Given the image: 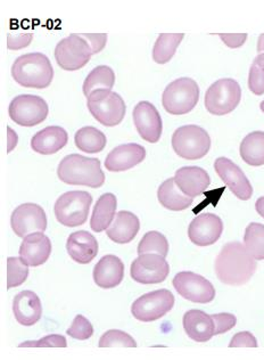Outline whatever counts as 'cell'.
I'll return each instance as SVG.
<instances>
[{
	"mask_svg": "<svg viewBox=\"0 0 264 360\" xmlns=\"http://www.w3.org/2000/svg\"><path fill=\"white\" fill-rule=\"evenodd\" d=\"M174 295L169 290H157L141 295L132 303L131 312L136 319L145 323L164 317L173 308Z\"/></svg>",
	"mask_w": 264,
	"mask_h": 360,
	"instance_id": "11",
	"label": "cell"
},
{
	"mask_svg": "<svg viewBox=\"0 0 264 360\" xmlns=\"http://www.w3.org/2000/svg\"><path fill=\"white\" fill-rule=\"evenodd\" d=\"M54 55L60 68L65 71H77L87 65L93 54L82 34H70L58 42Z\"/></svg>",
	"mask_w": 264,
	"mask_h": 360,
	"instance_id": "9",
	"label": "cell"
},
{
	"mask_svg": "<svg viewBox=\"0 0 264 360\" xmlns=\"http://www.w3.org/2000/svg\"><path fill=\"white\" fill-rule=\"evenodd\" d=\"M29 266L21 258L11 257L7 259V288H18L29 276Z\"/></svg>",
	"mask_w": 264,
	"mask_h": 360,
	"instance_id": "35",
	"label": "cell"
},
{
	"mask_svg": "<svg viewBox=\"0 0 264 360\" xmlns=\"http://www.w3.org/2000/svg\"><path fill=\"white\" fill-rule=\"evenodd\" d=\"M157 198L163 207L171 211L186 210L194 201V198L187 196L178 187L174 178H169L168 180H165L164 183L161 184V186L157 191Z\"/></svg>",
	"mask_w": 264,
	"mask_h": 360,
	"instance_id": "27",
	"label": "cell"
},
{
	"mask_svg": "<svg viewBox=\"0 0 264 360\" xmlns=\"http://www.w3.org/2000/svg\"><path fill=\"white\" fill-rule=\"evenodd\" d=\"M260 108H261V111L264 113V101L261 103V105H260Z\"/></svg>",
	"mask_w": 264,
	"mask_h": 360,
	"instance_id": "48",
	"label": "cell"
},
{
	"mask_svg": "<svg viewBox=\"0 0 264 360\" xmlns=\"http://www.w3.org/2000/svg\"><path fill=\"white\" fill-rule=\"evenodd\" d=\"M88 110L103 126L115 127L126 117V103L124 98L112 90H100L87 97Z\"/></svg>",
	"mask_w": 264,
	"mask_h": 360,
	"instance_id": "7",
	"label": "cell"
},
{
	"mask_svg": "<svg viewBox=\"0 0 264 360\" xmlns=\"http://www.w3.org/2000/svg\"><path fill=\"white\" fill-rule=\"evenodd\" d=\"M67 141L69 135L64 128L58 126L47 127L33 136L31 148L37 153L51 155L65 148Z\"/></svg>",
	"mask_w": 264,
	"mask_h": 360,
	"instance_id": "25",
	"label": "cell"
},
{
	"mask_svg": "<svg viewBox=\"0 0 264 360\" xmlns=\"http://www.w3.org/2000/svg\"><path fill=\"white\" fill-rule=\"evenodd\" d=\"M91 203L93 196L88 192L72 191L64 193L55 203V217L66 227L82 226L87 221Z\"/></svg>",
	"mask_w": 264,
	"mask_h": 360,
	"instance_id": "5",
	"label": "cell"
},
{
	"mask_svg": "<svg viewBox=\"0 0 264 360\" xmlns=\"http://www.w3.org/2000/svg\"><path fill=\"white\" fill-rule=\"evenodd\" d=\"M12 77L22 87L45 89L54 79V69L45 54L30 53L16 58Z\"/></svg>",
	"mask_w": 264,
	"mask_h": 360,
	"instance_id": "3",
	"label": "cell"
},
{
	"mask_svg": "<svg viewBox=\"0 0 264 360\" xmlns=\"http://www.w3.org/2000/svg\"><path fill=\"white\" fill-rule=\"evenodd\" d=\"M244 245L256 260H264V225L251 222L244 235Z\"/></svg>",
	"mask_w": 264,
	"mask_h": 360,
	"instance_id": "33",
	"label": "cell"
},
{
	"mask_svg": "<svg viewBox=\"0 0 264 360\" xmlns=\"http://www.w3.org/2000/svg\"><path fill=\"white\" fill-rule=\"evenodd\" d=\"M32 39V33L27 32V31L21 30V29L9 31L7 34V47L12 51L25 49L30 45Z\"/></svg>",
	"mask_w": 264,
	"mask_h": 360,
	"instance_id": "40",
	"label": "cell"
},
{
	"mask_svg": "<svg viewBox=\"0 0 264 360\" xmlns=\"http://www.w3.org/2000/svg\"><path fill=\"white\" fill-rule=\"evenodd\" d=\"M74 143L84 153H99L105 148L106 136L95 127H84L74 136Z\"/></svg>",
	"mask_w": 264,
	"mask_h": 360,
	"instance_id": "31",
	"label": "cell"
},
{
	"mask_svg": "<svg viewBox=\"0 0 264 360\" xmlns=\"http://www.w3.org/2000/svg\"><path fill=\"white\" fill-rule=\"evenodd\" d=\"M7 131H8V153L9 152H12L13 148L16 146V141H18V136H16L15 132L13 131V129L11 128H7Z\"/></svg>",
	"mask_w": 264,
	"mask_h": 360,
	"instance_id": "45",
	"label": "cell"
},
{
	"mask_svg": "<svg viewBox=\"0 0 264 360\" xmlns=\"http://www.w3.org/2000/svg\"><path fill=\"white\" fill-rule=\"evenodd\" d=\"M256 212H258L262 218H264V196L258 198V201H256Z\"/></svg>",
	"mask_w": 264,
	"mask_h": 360,
	"instance_id": "46",
	"label": "cell"
},
{
	"mask_svg": "<svg viewBox=\"0 0 264 360\" xmlns=\"http://www.w3.org/2000/svg\"><path fill=\"white\" fill-rule=\"evenodd\" d=\"M58 176L63 183L91 188H99L105 183L100 161L80 154L65 156L58 165Z\"/></svg>",
	"mask_w": 264,
	"mask_h": 360,
	"instance_id": "2",
	"label": "cell"
},
{
	"mask_svg": "<svg viewBox=\"0 0 264 360\" xmlns=\"http://www.w3.org/2000/svg\"><path fill=\"white\" fill-rule=\"evenodd\" d=\"M242 98L239 84L234 79H220L205 94V108L211 115L223 117L234 111Z\"/></svg>",
	"mask_w": 264,
	"mask_h": 360,
	"instance_id": "8",
	"label": "cell"
},
{
	"mask_svg": "<svg viewBox=\"0 0 264 360\" xmlns=\"http://www.w3.org/2000/svg\"><path fill=\"white\" fill-rule=\"evenodd\" d=\"M124 264L119 257L113 255L103 257L93 268V281L104 290L120 285L124 281Z\"/></svg>",
	"mask_w": 264,
	"mask_h": 360,
	"instance_id": "20",
	"label": "cell"
},
{
	"mask_svg": "<svg viewBox=\"0 0 264 360\" xmlns=\"http://www.w3.org/2000/svg\"><path fill=\"white\" fill-rule=\"evenodd\" d=\"M264 51V33L258 37V53H263Z\"/></svg>",
	"mask_w": 264,
	"mask_h": 360,
	"instance_id": "47",
	"label": "cell"
},
{
	"mask_svg": "<svg viewBox=\"0 0 264 360\" xmlns=\"http://www.w3.org/2000/svg\"><path fill=\"white\" fill-rule=\"evenodd\" d=\"M199 101V87L190 78L174 80L165 88L162 95V105L165 111L172 115L190 113Z\"/></svg>",
	"mask_w": 264,
	"mask_h": 360,
	"instance_id": "4",
	"label": "cell"
},
{
	"mask_svg": "<svg viewBox=\"0 0 264 360\" xmlns=\"http://www.w3.org/2000/svg\"><path fill=\"white\" fill-rule=\"evenodd\" d=\"M223 222L214 213H202L190 222L188 238L197 246H209L221 238Z\"/></svg>",
	"mask_w": 264,
	"mask_h": 360,
	"instance_id": "17",
	"label": "cell"
},
{
	"mask_svg": "<svg viewBox=\"0 0 264 360\" xmlns=\"http://www.w3.org/2000/svg\"><path fill=\"white\" fill-rule=\"evenodd\" d=\"M185 38L183 33H162L159 34L153 47V60L157 64H166L173 58L178 47Z\"/></svg>",
	"mask_w": 264,
	"mask_h": 360,
	"instance_id": "32",
	"label": "cell"
},
{
	"mask_svg": "<svg viewBox=\"0 0 264 360\" xmlns=\"http://www.w3.org/2000/svg\"><path fill=\"white\" fill-rule=\"evenodd\" d=\"M212 319H213L214 326H216L214 335H221V334L227 333L237 324L236 317L232 314H228V312L214 314V315H212Z\"/></svg>",
	"mask_w": 264,
	"mask_h": 360,
	"instance_id": "41",
	"label": "cell"
},
{
	"mask_svg": "<svg viewBox=\"0 0 264 360\" xmlns=\"http://www.w3.org/2000/svg\"><path fill=\"white\" fill-rule=\"evenodd\" d=\"M140 229L138 217L129 211H120L106 229L108 238L117 244H128L135 240Z\"/></svg>",
	"mask_w": 264,
	"mask_h": 360,
	"instance_id": "26",
	"label": "cell"
},
{
	"mask_svg": "<svg viewBox=\"0 0 264 360\" xmlns=\"http://www.w3.org/2000/svg\"><path fill=\"white\" fill-rule=\"evenodd\" d=\"M132 117L141 139L150 144L159 141L163 131L162 117L152 103H138L133 108Z\"/></svg>",
	"mask_w": 264,
	"mask_h": 360,
	"instance_id": "15",
	"label": "cell"
},
{
	"mask_svg": "<svg viewBox=\"0 0 264 360\" xmlns=\"http://www.w3.org/2000/svg\"><path fill=\"white\" fill-rule=\"evenodd\" d=\"M172 148L183 159L199 160L210 152V135L206 130L195 124L183 126L172 136Z\"/></svg>",
	"mask_w": 264,
	"mask_h": 360,
	"instance_id": "6",
	"label": "cell"
},
{
	"mask_svg": "<svg viewBox=\"0 0 264 360\" xmlns=\"http://www.w3.org/2000/svg\"><path fill=\"white\" fill-rule=\"evenodd\" d=\"M214 169L225 181L231 192L242 201H247L253 195V187L243 170L227 158H219L214 162Z\"/></svg>",
	"mask_w": 264,
	"mask_h": 360,
	"instance_id": "16",
	"label": "cell"
},
{
	"mask_svg": "<svg viewBox=\"0 0 264 360\" xmlns=\"http://www.w3.org/2000/svg\"><path fill=\"white\" fill-rule=\"evenodd\" d=\"M240 156L249 165H264V131H253L240 144Z\"/></svg>",
	"mask_w": 264,
	"mask_h": 360,
	"instance_id": "29",
	"label": "cell"
},
{
	"mask_svg": "<svg viewBox=\"0 0 264 360\" xmlns=\"http://www.w3.org/2000/svg\"><path fill=\"white\" fill-rule=\"evenodd\" d=\"M11 225L18 238H25L33 233H44L47 229V216L40 205L25 203L13 211Z\"/></svg>",
	"mask_w": 264,
	"mask_h": 360,
	"instance_id": "14",
	"label": "cell"
},
{
	"mask_svg": "<svg viewBox=\"0 0 264 360\" xmlns=\"http://www.w3.org/2000/svg\"><path fill=\"white\" fill-rule=\"evenodd\" d=\"M21 348H27V347H33V348H65L67 347V341L63 335L58 334H51V335L45 336L38 341H25V342L20 345Z\"/></svg>",
	"mask_w": 264,
	"mask_h": 360,
	"instance_id": "39",
	"label": "cell"
},
{
	"mask_svg": "<svg viewBox=\"0 0 264 360\" xmlns=\"http://www.w3.org/2000/svg\"><path fill=\"white\" fill-rule=\"evenodd\" d=\"M117 207V200L114 194H103L93 207L91 220V229L96 233L106 231L115 218Z\"/></svg>",
	"mask_w": 264,
	"mask_h": 360,
	"instance_id": "28",
	"label": "cell"
},
{
	"mask_svg": "<svg viewBox=\"0 0 264 360\" xmlns=\"http://www.w3.org/2000/svg\"><path fill=\"white\" fill-rule=\"evenodd\" d=\"M183 323L187 335L196 342H207L214 336L213 319L205 311L190 310L183 316Z\"/></svg>",
	"mask_w": 264,
	"mask_h": 360,
	"instance_id": "24",
	"label": "cell"
},
{
	"mask_svg": "<svg viewBox=\"0 0 264 360\" xmlns=\"http://www.w3.org/2000/svg\"><path fill=\"white\" fill-rule=\"evenodd\" d=\"M51 253V240L44 233L27 235L20 246V258L30 267H38L45 264Z\"/></svg>",
	"mask_w": 264,
	"mask_h": 360,
	"instance_id": "19",
	"label": "cell"
},
{
	"mask_svg": "<svg viewBox=\"0 0 264 360\" xmlns=\"http://www.w3.org/2000/svg\"><path fill=\"white\" fill-rule=\"evenodd\" d=\"M249 88L258 96L264 94V53L258 55L253 60L249 69Z\"/></svg>",
	"mask_w": 264,
	"mask_h": 360,
	"instance_id": "37",
	"label": "cell"
},
{
	"mask_svg": "<svg viewBox=\"0 0 264 360\" xmlns=\"http://www.w3.org/2000/svg\"><path fill=\"white\" fill-rule=\"evenodd\" d=\"M66 250L73 262L91 264L98 255V242L89 231H75L67 238Z\"/></svg>",
	"mask_w": 264,
	"mask_h": 360,
	"instance_id": "21",
	"label": "cell"
},
{
	"mask_svg": "<svg viewBox=\"0 0 264 360\" xmlns=\"http://www.w3.org/2000/svg\"><path fill=\"white\" fill-rule=\"evenodd\" d=\"M48 104L36 95H20L13 99L8 108L9 117L18 126L34 127L48 117Z\"/></svg>",
	"mask_w": 264,
	"mask_h": 360,
	"instance_id": "10",
	"label": "cell"
},
{
	"mask_svg": "<svg viewBox=\"0 0 264 360\" xmlns=\"http://www.w3.org/2000/svg\"><path fill=\"white\" fill-rule=\"evenodd\" d=\"M146 150L138 144H124L117 146L105 160V168L108 172H126L144 161Z\"/></svg>",
	"mask_w": 264,
	"mask_h": 360,
	"instance_id": "18",
	"label": "cell"
},
{
	"mask_svg": "<svg viewBox=\"0 0 264 360\" xmlns=\"http://www.w3.org/2000/svg\"><path fill=\"white\" fill-rule=\"evenodd\" d=\"M174 180L178 187L192 198L203 194L211 184L210 176L199 167H183L176 172Z\"/></svg>",
	"mask_w": 264,
	"mask_h": 360,
	"instance_id": "23",
	"label": "cell"
},
{
	"mask_svg": "<svg viewBox=\"0 0 264 360\" xmlns=\"http://www.w3.org/2000/svg\"><path fill=\"white\" fill-rule=\"evenodd\" d=\"M115 73L107 65H99L88 75L84 82V96L89 97L95 91L112 90L114 87Z\"/></svg>",
	"mask_w": 264,
	"mask_h": 360,
	"instance_id": "30",
	"label": "cell"
},
{
	"mask_svg": "<svg viewBox=\"0 0 264 360\" xmlns=\"http://www.w3.org/2000/svg\"><path fill=\"white\" fill-rule=\"evenodd\" d=\"M146 253L162 255L165 258L169 253V243L164 235L155 231H148L147 234H145L144 238L139 242L138 255Z\"/></svg>",
	"mask_w": 264,
	"mask_h": 360,
	"instance_id": "34",
	"label": "cell"
},
{
	"mask_svg": "<svg viewBox=\"0 0 264 360\" xmlns=\"http://www.w3.org/2000/svg\"><path fill=\"white\" fill-rule=\"evenodd\" d=\"M230 348H256L258 347V341H256V336L253 335L251 332H239V333L235 334L234 338L231 339Z\"/></svg>",
	"mask_w": 264,
	"mask_h": 360,
	"instance_id": "42",
	"label": "cell"
},
{
	"mask_svg": "<svg viewBox=\"0 0 264 360\" xmlns=\"http://www.w3.org/2000/svg\"><path fill=\"white\" fill-rule=\"evenodd\" d=\"M173 288L178 293L196 303H210L216 297V288L210 281L192 271H181L172 281Z\"/></svg>",
	"mask_w": 264,
	"mask_h": 360,
	"instance_id": "12",
	"label": "cell"
},
{
	"mask_svg": "<svg viewBox=\"0 0 264 360\" xmlns=\"http://www.w3.org/2000/svg\"><path fill=\"white\" fill-rule=\"evenodd\" d=\"M98 345L99 348H110V347L137 348V342L133 338L124 330H110L103 334Z\"/></svg>",
	"mask_w": 264,
	"mask_h": 360,
	"instance_id": "36",
	"label": "cell"
},
{
	"mask_svg": "<svg viewBox=\"0 0 264 360\" xmlns=\"http://www.w3.org/2000/svg\"><path fill=\"white\" fill-rule=\"evenodd\" d=\"M214 268L216 277L223 284L242 286L252 278L258 264L244 244L231 242L225 244L216 257Z\"/></svg>",
	"mask_w": 264,
	"mask_h": 360,
	"instance_id": "1",
	"label": "cell"
},
{
	"mask_svg": "<svg viewBox=\"0 0 264 360\" xmlns=\"http://www.w3.org/2000/svg\"><path fill=\"white\" fill-rule=\"evenodd\" d=\"M66 333L73 339L80 340V341L91 339L93 335V325L84 316L78 315L73 321L71 328L66 330Z\"/></svg>",
	"mask_w": 264,
	"mask_h": 360,
	"instance_id": "38",
	"label": "cell"
},
{
	"mask_svg": "<svg viewBox=\"0 0 264 360\" xmlns=\"http://www.w3.org/2000/svg\"><path fill=\"white\" fill-rule=\"evenodd\" d=\"M13 312L18 324L33 326L41 319V301L34 292H21L14 297Z\"/></svg>",
	"mask_w": 264,
	"mask_h": 360,
	"instance_id": "22",
	"label": "cell"
},
{
	"mask_svg": "<svg viewBox=\"0 0 264 360\" xmlns=\"http://www.w3.org/2000/svg\"><path fill=\"white\" fill-rule=\"evenodd\" d=\"M82 37L87 40L88 44L91 46L93 54H97L99 51H103L106 46V42H107V34L106 33H102V34L86 33V34H82Z\"/></svg>",
	"mask_w": 264,
	"mask_h": 360,
	"instance_id": "43",
	"label": "cell"
},
{
	"mask_svg": "<svg viewBox=\"0 0 264 360\" xmlns=\"http://www.w3.org/2000/svg\"><path fill=\"white\" fill-rule=\"evenodd\" d=\"M220 38L225 42V46H228L230 49H239L245 44L247 40V34L240 33V34H219Z\"/></svg>",
	"mask_w": 264,
	"mask_h": 360,
	"instance_id": "44",
	"label": "cell"
},
{
	"mask_svg": "<svg viewBox=\"0 0 264 360\" xmlns=\"http://www.w3.org/2000/svg\"><path fill=\"white\" fill-rule=\"evenodd\" d=\"M170 273V266L164 257L154 253L140 255L130 268L133 281L140 284H159L164 282Z\"/></svg>",
	"mask_w": 264,
	"mask_h": 360,
	"instance_id": "13",
	"label": "cell"
}]
</instances>
